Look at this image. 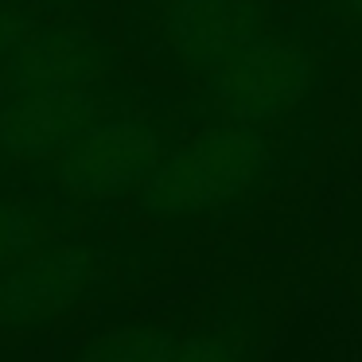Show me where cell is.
<instances>
[{"label":"cell","mask_w":362,"mask_h":362,"mask_svg":"<svg viewBox=\"0 0 362 362\" xmlns=\"http://www.w3.org/2000/svg\"><path fill=\"white\" fill-rule=\"evenodd\" d=\"M12 4H24V8L40 12V16H74V12H86V4L94 0H12Z\"/></svg>","instance_id":"cell-12"},{"label":"cell","mask_w":362,"mask_h":362,"mask_svg":"<svg viewBox=\"0 0 362 362\" xmlns=\"http://www.w3.org/2000/svg\"><path fill=\"white\" fill-rule=\"evenodd\" d=\"M141 94L144 90L133 82V74L117 71L102 82H90V86L0 98V148L24 180L28 172L51 164L59 152H66L105 113L121 110Z\"/></svg>","instance_id":"cell-6"},{"label":"cell","mask_w":362,"mask_h":362,"mask_svg":"<svg viewBox=\"0 0 362 362\" xmlns=\"http://www.w3.org/2000/svg\"><path fill=\"white\" fill-rule=\"evenodd\" d=\"M269 164L273 152L261 129L218 117L187 136H175L136 195V214L156 222L211 214L257 187Z\"/></svg>","instance_id":"cell-2"},{"label":"cell","mask_w":362,"mask_h":362,"mask_svg":"<svg viewBox=\"0 0 362 362\" xmlns=\"http://www.w3.org/2000/svg\"><path fill=\"white\" fill-rule=\"evenodd\" d=\"M269 32V0H129L121 40L152 66L203 82Z\"/></svg>","instance_id":"cell-3"},{"label":"cell","mask_w":362,"mask_h":362,"mask_svg":"<svg viewBox=\"0 0 362 362\" xmlns=\"http://www.w3.org/2000/svg\"><path fill=\"white\" fill-rule=\"evenodd\" d=\"M78 206L63 203L43 187H4L0 191V269L16 265L47 250L66 234H78Z\"/></svg>","instance_id":"cell-8"},{"label":"cell","mask_w":362,"mask_h":362,"mask_svg":"<svg viewBox=\"0 0 362 362\" xmlns=\"http://www.w3.org/2000/svg\"><path fill=\"white\" fill-rule=\"evenodd\" d=\"M105 273V250L66 234L47 250L0 269V351L51 331L94 292Z\"/></svg>","instance_id":"cell-5"},{"label":"cell","mask_w":362,"mask_h":362,"mask_svg":"<svg viewBox=\"0 0 362 362\" xmlns=\"http://www.w3.org/2000/svg\"><path fill=\"white\" fill-rule=\"evenodd\" d=\"M4 187H20V175H16V168L8 164L4 148H0V191H4Z\"/></svg>","instance_id":"cell-14"},{"label":"cell","mask_w":362,"mask_h":362,"mask_svg":"<svg viewBox=\"0 0 362 362\" xmlns=\"http://www.w3.org/2000/svg\"><path fill=\"white\" fill-rule=\"evenodd\" d=\"M47 16H40V12L24 8V4H12V0H0V71L8 66L12 51L20 47V43L28 40V35L35 32V28L43 24Z\"/></svg>","instance_id":"cell-10"},{"label":"cell","mask_w":362,"mask_h":362,"mask_svg":"<svg viewBox=\"0 0 362 362\" xmlns=\"http://www.w3.org/2000/svg\"><path fill=\"white\" fill-rule=\"evenodd\" d=\"M175 362H238V354L230 351L222 339H211V335H195L187 343H180V354Z\"/></svg>","instance_id":"cell-11"},{"label":"cell","mask_w":362,"mask_h":362,"mask_svg":"<svg viewBox=\"0 0 362 362\" xmlns=\"http://www.w3.org/2000/svg\"><path fill=\"white\" fill-rule=\"evenodd\" d=\"M331 12L346 24H358L362 28V0H331Z\"/></svg>","instance_id":"cell-13"},{"label":"cell","mask_w":362,"mask_h":362,"mask_svg":"<svg viewBox=\"0 0 362 362\" xmlns=\"http://www.w3.org/2000/svg\"><path fill=\"white\" fill-rule=\"evenodd\" d=\"M175 144V133L164 113H156L144 98L105 113L98 125H90L66 152H59L51 164L28 172L20 183L43 187L63 203L78 206H110L136 199L156 164Z\"/></svg>","instance_id":"cell-1"},{"label":"cell","mask_w":362,"mask_h":362,"mask_svg":"<svg viewBox=\"0 0 362 362\" xmlns=\"http://www.w3.org/2000/svg\"><path fill=\"white\" fill-rule=\"evenodd\" d=\"M175 354H180V339L172 331H164L160 323H136L90 339L63 362H175Z\"/></svg>","instance_id":"cell-9"},{"label":"cell","mask_w":362,"mask_h":362,"mask_svg":"<svg viewBox=\"0 0 362 362\" xmlns=\"http://www.w3.org/2000/svg\"><path fill=\"white\" fill-rule=\"evenodd\" d=\"M117 71H125V47L102 32L90 12L51 16L12 51L0 71V98L90 86Z\"/></svg>","instance_id":"cell-7"},{"label":"cell","mask_w":362,"mask_h":362,"mask_svg":"<svg viewBox=\"0 0 362 362\" xmlns=\"http://www.w3.org/2000/svg\"><path fill=\"white\" fill-rule=\"evenodd\" d=\"M315 71H320V63L308 43L269 28L257 40L245 43L238 55H230L218 71L206 74L199 90L222 121L265 129L288 117L312 94Z\"/></svg>","instance_id":"cell-4"}]
</instances>
